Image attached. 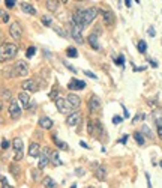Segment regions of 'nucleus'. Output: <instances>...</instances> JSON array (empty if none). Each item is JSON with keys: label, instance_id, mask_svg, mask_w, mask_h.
I'll use <instances>...</instances> for the list:
<instances>
[{"label": "nucleus", "instance_id": "f257e3e1", "mask_svg": "<svg viewBox=\"0 0 162 188\" xmlns=\"http://www.w3.org/2000/svg\"><path fill=\"white\" fill-rule=\"evenodd\" d=\"M98 12L99 9L98 8H87V9H80V11L74 12V15H72V23L75 24V26H78L81 30L86 27V26H89V24L92 23L93 20L98 17Z\"/></svg>", "mask_w": 162, "mask_h": 188}, {"label": "nucleus", "instance_id": "f03ea898", "mask_svg": "<svg viewBox=\"0 0 162 188\" xmlns=\"http://www.w3.org/2000/svg\"><path fill=\"white\" fill-rule=\"evenodd\" d=\"M18 53V47L12 42H3L0 45V63H5L8 60L14 59Z\"/></svg>", "mask_w": 162, "mask_h": 188}, {"label": "nucleus", "instance_id": "7ed1b4c3", "mask_svg": "<svg viewBox=\"0 0 162 188\" xmlns=\"http://www.w3.org/2000/svg\"><path fill=\"white\" fill-rule=\"evenodd\" d=\"M54 104H56V107H57V110L62 113V115H68L69 116L71 110H72V107L68 104V101H66V98H57V99H54Z\"/></svg>", "mask_w": 162, "mask_h": 188}, {"label": "nucleus", "instance_id": "20e7f679", "mask_svg": "<svg viewBox=\"0 0 162 188\" xmlns=\"http://www.w3.org/2000/svg\"><path fill=\"white\" fill-rule=\"evenodd\" d=\"M69 32H71V36H72V39L77 42V44H83L84 42V38H83V30H81L78 26H75V24L71 21L69 24Z\"/></svg>", "mask_w": 162, "mask_h": 188}, {"label": "nucleus", "instance_id": "39448f33", "mask_svg": "<svg viewBox=\"0 0 162 188\" xmlns=\"http://www.w3.org/2000/svg\"><path fill=\"white\" fill-rule=\"evenodd\" d=\"M14 69H15V75L17 77H24L29 74V66L24 60H18L14 63Z\"/></svg>", "mask_w": 162, "mask_h": 188}, {"label": "nucleus", "instance_id": "423d86ee", "mask_svg": "<svg viewBox=\"0 0 162 188\" xmlns=\"http://www.w3.org/2000/svg\"><path fill=\"white\" fill-rule=\"evenodd\" d=\"M8 111H9V116H11L12 119H18L21 116V107H20V104H18L17 99H11Z\"/></svg>", "mask_w": 162, "mask_h": 188}, {"label": "nucleus", "instance_id": "0eeeda50", "mask_svg": "<svg viewBox=\"0 0 162 188\" xmlns=\"http://www.w3.org/2000/svg\"><path fill=\"white\" fill-rule=\"evenodd\" d=\"M9 35L15 39V41H18V39H21V35H23V29H21V24L18 23V21H14V23L9 26Z\"/></svg>", "mask_w": 162, "mask_h": 188}, {"label": "nucleus", "instance_id": "6e6552de", "mask_svg": "<svg viewBox=\"0 0 162 188\" xmlns=\"http://www.w3.org/2000/svg\"><path fill=\"white\" fill-rule=\"evenodd\" d=\"M87 108H89V111H90V113H96V111H99V110H101V99H99L98 96L92 95V96L89 98V101H87Z\"/></svg>", "mask_w": 162, "mask_h": 188}, {"label": "nucleus", "instance_id": "1a4fd4ad", "mask_svg": "<svg viewBox=\"0 0 162 188\" xmlns=\"http://www.w3.org/2000/svg\"><path fill=\"white\" fill-rule=\"evenodd\" d=\"M21 87H23L26 92H38V89H39V86H38V81L36 80H24L21 83Z\"/></svg>", "mask_w": 162, "mask_h": 188}, {"label": "nucleus", "instance_id": "9d476101", "mask_svg": "<svg viewBox=\"0 0 162 188\" xmlns=\"http://www.w3.org/2000/svg\"><path fill=\"white\" fill-rule=\"evenodd\" d=\"M81 120V113L80 111H72L69 116L66 118V125L68 127H77Z\"/></svg>", "mask_w": 162, "mask_h": 188}, {"label": "nucleus", "instance_id": "9b49d317", "mask_svg": "<svg viewBox=\"0 0 162 188\" xmlns=\"http://www.w3.org/2000/svg\"><path fill=\"white\" fill-rule=\"evenodd\" d=\"M84 87H86V81L78 80V78H71V81L68 83L69 90H83Z\"/></svg>", "mask_w": 162, "mask_h": 188}, {"label": "nucleus", "instance_id": "f8f14e48", "mask_svg": "<svg viewBox=\"0 0 162 188\" xmlns=\"http://www.w3.org/2000/svg\"><path fill=\"white\" fill-rule=\"evenodd\" d=\"M48 164H50V153H48V151H44V152H41V155H39L38 169H39V170H44Z\"/></svg>", "mask_w": 162, "mask_h": 188}, {"label": "nucleus", "instance_id": "ddd939ff", "mask_svg": "<svg viewBox=\"0 0 162 188\" xmlns=\"http://www.w3.org/2000/svg\"><path fill=\"white\" fill-rule=\"evenodd\" d=\"M18 104H21V108H29L30 106V96L27 92H20L18 94Z\"/></svg>", "mask_w": 162, "mask_h": 188}, {"label": "nucleus", "instance_id": "4468645a", "mask_svg": "<svg viewBox=\"0 0 162 188\" xmlns=\"http://www.w3.org/2000/svg\"><path fill=\"white\" fill-rule=\"evenodd\" d=\"M66 101H68V104H69L72 108H78L81 104V99H80V96L78 95H75V94H69L68 96H66Z\"/></svg>", "mask_w": 162, "mask_h": 188}, {"label": "nucleus", "instance_id": "2eb2a0df", "mask_svg": "<svg viewBox=\"0 0 162 188\" xmlns=\"http://www.w3.org/2000/svg\"><path fill=\"white\" fill-rule=\"evenodd\" d=\"M102 14V18H104V23L105 26H113L114 21H116V18H114V14L111 11H99Z\"/></svg>", "mask_w": 162, "mask_h": 188}, {"label": "nucleus", "instance_id": "dca6fc26", "mask_svg": "<svg viewBox=\"0 0 162 188\" xmlns=\"http://www.w3.org/2000/svg\"><path fill=\"white\" fill-rule=\"evenodd\" d=\"M29 155L32 158H39V155H41V146L36 141L30 143V146H29Z\"/></svg>", "mask_w": 162, "mask_h": 188}, {"label": "nucleus", "instance_id": "f3484780", "mask_svg": "<svg viewBox=\"0 0 162 188\" xmlns=\"http://www.w3.org/2000/svg\"><path fill=\"white\" fill-rule=\"evenodd\" d=\"M87 42H89V45L93 50H101V45H99V41H98V35L96 33H90L87 36Z\"/></svg>", "mask_w": 162, "mask_h": 188}, {"label": "nucleus", "instance_id": "a211bd4d", "mask_svg": "<svg viewBox=\"0 0 162 188\" xmlns=\"http://www.w3.org/2000/svg\"><path fill=\"white\" fill-rule=\"evenodd\" d=\"M95 178L98 181H105L107 179V169H105L104 165H98L95 169Z\"/></svg>", "mask_w": 162, "mask_h": 188}, {"label": "nucleus", "instance_id": "6ab92c4d", "mask_svg": "<svg viewBox=\"0 0 162 188\" xmlns=\"http://www.w3.org/2000/svg\"><path fill=\"white\" fill-rule=\"evenodd\" d=\"M38 123H39V127H41V128H44V129H51V128H53V125H54V123H53V120L48 118V116H42V118L39 119V122H38Z\"/></svg>", "mask_w": 162, "mask_h": 188}, {"label": "nucleus", "instance_id": "aec40b11", "mask_svg": "<svg viewBox=\"0 0 162 188\" xmlns=\"http://www.w3.org/2000/svg\"><path fill=\"white\" fill-rule=\"evenodd\" d=\"M21 9L29 15H36V9L33 5H30L29 2H21Z\"/></svg>", "mask_w": 162, "mask_h": 188}, {"label": "nucleus", "instance_id": "412c9836", "mask_svg": "<svg viewBox=\"0 0 162 188\" xmlns=\"http://www.w3.org/2000/svg\"><path fill=\"white\" fill-rule=\"evenodd\" d=\"M95 136H98L99 139H104L105 137V129H104L102 123H101L99 120L95 122Z\"/></svg>", "mask_w": 162, "mask_h": 188}, {"label": "nucleus", "instance_id": "4be33fe9", "mask_svg": "<svg viewBox=\"0 0 162 188\" xmlns=\"http://www.w3.org/2000/svg\"><path fill=\"white\" fill-rule=\"evenodd\" d=\"M12 148H14L15 153L23 152V140H21L20 137H15V139L12 140Z\"/></svg>", "mask_w": 162, "mask_h": 188}, {"label": "nucleus", "instance_id": "5701e85b", "mask_svg": "<svg viewBox=\"0 0 162 188\" xmlns=\"http://www.w3.org/2000/svg\"><path fill=\"white\" fill-rule=\"evenodd\" d=\"M42 184H44V187L45 188H57V182H56L51 176L44 178V179H42Z\"/></svg>", "mask_w": 162, "mask_h": 188}, {"label": "nucleus", "instance_id": "b1692460", "mask_svg": "<svg viewBox=\"0 0 162 188\" xmlns=\"http://www.w3.org/2000/svg\"><path fill=\"white\" fill-rule=\"evenodd\" d=\"M2 74H3V77H6V78H14V77H17V75H15V69H14V65L6 66L5 69L2 71Z\"/></svg>", "mask_w": 162, "mask_h": 188}, {"label": "nucleus", "instance_id": "393cba45", "mask_svg": "<svg viewBox=\"0 0 162 188\" xmlns=\"http://www.w3.org/2000/svg\"><path fill=\"white\" fill-rule=\"evenodd\" d=\"M59 3H60V2H57V0H47V2H45V8L48 9V11L56 12L59 9Z\"/></svg>", "mask_w": 162, "mask_h": 188}, {"label": "nucleus", "instance_id": "a878e982", "mask_svg": "<svg viewBox=\"0 0 162 188\" xmlns=\"http://www.w3.org/2000/svg\"><path fill=\"white\" fill-rule=\"evenodd\" d=\"M51 139H53V141H54V144L57 146L59 149H63V151H66V149H68V144H66L65 141H62V140H60V139L57 137V134H53V136H51Z\"/></svg>", "mask_w": 162, "mask_h": 188}, {"label": "nucleus", "instance_id": "bb28decb", "mask_svg": "<svg viewBox=\"0 0 162 188\" xmlns=\"http://www.w3.org/2000/svg\"><path fill=\"white\" fill-rule=\"evenodd\" d=\"M50 163L53 165H60L62 164V161H60V155H59L57 151H53V152L50 153Z\"/></svg>", "mask_w": 162, "mask_h": 188}, {"label": "nucleus", "instance_id": "cd10ccee", "mask_svg": "<svg viewBox=\"0 0 162 188\" xmlns=\"http://www.w3.org/2000/svg\"><path fill=\"white\" fill-rule=\"evenodd\" d=\"M66 56L71 57V59H77L78 57V51L75 47H68L66 48Z\"/></svg>", "mask_w": 162, "mask_h": 188}, {"label": "nucleus", "instance_id": "c85d7f7f", "mask_svg": "<svg viewBox=\"0 0 162 188\" xmlns=\"http://www.w3.org/2000/svg\"><path fill=\"white\" fill-rule=\"evenodd\" d=\"M134 139H135V141L138 143L140 146H143L144 143H146V139H144V136L140 132V131H137V132H134Z\"/></svg>", "mask_w": 162, "mask_h": 188}, {"label": "nucleus", "instance_id": "c756f323", "mask_svg": "<svg viewBox=\"0 0 162 188\" xmlns=\"http://www.w3.org/2000/svg\"><path fill=\"white\" fill-rule=\"evenodd\" d=\"M0 96H2V99H11V90L9 89H5V87H0Z\"/></svg>", "mask_w": 162, "mask_h": 188}, {"label": "nucleus", "instance_id": "7c9ffc66", "mask_svg": "<svg viewBox=\"0 0 162 188\" xmlns=\"http://www.w3.org/2000/svg\"><path fill=\"white\" fill-rule=\"evenodd\" d=\"M140 132H141V134H146V136H147L149 139H153V137H155V136H153V132L150 131V128H149V127H147L146 123H144V125L141 127V131H140Z\"/></svg>", "mask_w": 162, "mask_h": 188}, {"label": "nucleus", "instance_id": "2f4dec72", "mask_svg": "<svg viewBox=\"0 0 162 188\" xmlns=\"http://www.w3.org/2000/svg\"><path fill=\"white\" fill-rule=\"evenodd\" d=\"M155 123H156V129H158V136L162 140V118H156Z\"/></svg>", "mask_w": 162, "mask_h": 188}, {"label": "nucleus", "instance_id": "473e14b6", "mask_svg": "<svg viewBox=\"0 0 162 188\" xmlns=\"http://www.w3.org/2000/svg\"><path fill=\"white\" fill-rule=\"evenodd\" d=\"M53 30H54L57 35L62 36V38H68V36H69V33H68L66 30H63V29H62V27H59V26H57V27H53Z\"/></svg>", "mask_w": 162, "mask_h": 188}, {"label": "nucleus", "instance_id": "72a5a7b5", "mask_svg": "<svg viewBox=\"0 0 162 188\" xmlns=\"http://www.w3.org/2000/svg\"><path fill=\"white\" fill-rule=\"evenodd\" d=\"M137 47H138V51L141 53V54H144V53L147 51V44H146V41H143V39L138 42V45H137Z\"/></svg>", "mask_w": 162, "mask_h": 188}, {"label": "nucleus", "instance_id": "f704fd0d", "mask_svg": "<svg viewBox=\"0 0 162 188\" xmlns=\"http://www.w3.org/2000/svg\"><path fill=\"white\" fill-rule=\"evenodd\" d=\"M9 170H11L12 175L17 178V176H18V172H20V167H18V164H17V163H12V164L9 165Z\"/></svg>", "mask_w": 162, "mask_h": 188}, {"label": "nucleus", "instance_id": "c9c22d12", "mask_svg": "<svg viewBox=\"0 0 162 188\" xmlns=\"http://www.w3.org/2000/svg\"><path fill=\"white\" fill-rule=\"evenodd\" d=\"M87 132H89V136H90V137L95 136V122H92V120H89V122H87Z\"/></svg>", "mask_w": 162, "mask_h": 188}, {"label": "nucleus", "instance_id": "e433bc0d", "mask_svg": "<svg viewBox=\"0 0 162 188\" xmlns=\"http://www.w3.org/2000/svg\"><path fill=\"white\" fill-rule=\"evenodd\" d=\"M114 63L123 68L125 66V56L123 54H119V57H114Z\"/></svg>", "mask_w": 162, "mask_h": 188}, {"label": "nucleus", "instance_id": "4c0bfd02", "mask_svg": "<svg viewBox=\"0 0 162 188\" xmlns=\"http://www.w3.org/2000/svg\"><path fill=\"white\" fill-rule=\"evenodd\" d=\"M35 53H36V47L32 45V47L27 48V51H26V57H27V59H32V57L35 56Z\"/></svg>", "mask_w": 162, "mask_h": 188}, {"label": "nucleus", "instance_id": "58836bf2", "mask_svg": "<svg viewBox=\"0 0 162 188\" xmlns=\"http://www.w3.org/2000/svg\"><path fill=\"white\" fill-rule=\"evenodd\" d=\"M0 20L3 23H9V14L6 11H3V9H0Z\"/></svg>", "mask_w": 162, "mask_h": 188}, {"label": "nucleus", "instance_id": "ea45409f", "mask_svg": "<svg viewBox=\"0 0 162 188\" xmlns=\"http://www.w3.org/2000/svg\"><path fill=\"white\" fill-rule=\"evenodd\" d=\"M143 119H146V115L144 113H138L135 118L132 119V123H137V122H140V120H143Z\"/></svg>", "mask_w": 162, "mask_h": 188}, {"label": "nucleus", "instance_id": "a19ab883", "mask_svg": "<svg viewBox=\"0 0 162 188\" xmlns=\"http://www.w3.org/2000/svg\"><path fill=\"white\" fill-rule=\"evenodd\" d=\"M42 24H44V26H51V17L44 15V17H42Z\"/></svg>", "mask_w": 162, "mask_h": 188}, {"label": "nucleus", "instance_id": "79ce46f5", "mask_svg": "<svg viewBox=\"0 0 162 188\" xmlns=\"http://www.w3.org/2000/svg\"><path fill=\"white\" fill-rule=\"evenodd\" d=\"M83 72H84V74H86V75H87L89 78H93V80H98V75H96V74H93L92 71H83Z\"/></svg>", "mask_w": 162, "mask_h": 188}, {"label": "nucleus", "instance_id": "37998d69", "mask_svg": "<svg viewBox=\"0 0 162 188\" xmlns=\"http://www.w3.org/2000/svg\"><path fill=\"white\" fill-rule=\"evenodd\" d=\"M9 146H11V143H9V141L6 140V139H3V140H2V149L8 151V149H9Z\"/></svg>", "mask_w": 162, "mask_h": 188}, {"label": "nucleus", "instance_id": "c03bdc74", "mask_svg": "<svg viewBox=\"0 0 162 188\" xmlns=\"http://www.w3.org/2000/svg\"><path fill=\"white\" fill-rule=\"evenodd\" d=\"M32 178H33V181H38V179H39V169L32 170Z\"/></svg>", "mask_w": 162, "mask_h": 188}, {"label": "nucleus", "instance_id": "a18cd8bd", "mask_svg": "<svg viewBox=\"0 0 162 188\" xmlns=\"http://www.w3.org/2000/svg\"><path fill=\"white\" fill-rule=\"evenodd\" d=\"M5 5H6V8H14L15 6V0H5Z\"/></svg>", "mask_w": 162, "mask_h": 188}, {"label": "nucleus", "instance_id": "49530a36", "mask_svg": "<svg viewBox=\"0 0 162 188\" xmlns=\"http://www.w3.org/2000/svg\"><path fill=\"white\" fill-rule=\"evenodd\" d=\"M122 120H123V118H122V116H114V118H113V123H114V125H119Z\"/></svg>", "mask_w": 162, "mask_h": 188}, {"label": "nucleus", "instance_id": "de8ad7c7", "mask_svg": "<svg viewBox=\"0 0 162 188\" xmlns=\"http://www.w3.org/2000/svg\"><path fill=\"white\" fill-rule=\"evenodd\" d=\"M63 63H65V66H66V68H68V69H69V71H72L74 74L77 72V68H75V66H72V65H69L68 62H63Z\"/></svg>", "mask_w": 162, "mask_h": 188}, {"label": "nucleus", "instance_id": "09e8293b", "mask_svg": "<svg viewBox=\"0 0 162 188\" xmlns=\"http://www.w3.org/2000/svg\"><path fill=\"white\" fill-rule=\"evenodd\" d=\"M75 175H77V176H84V170L80 169V167H78V169H75Z\"/></svg>", "mask_w": 162, "mask_h": 188}, {"label": "nucleus", "instance_id": "8fccbe9b", "mask_svg": "<svg viewBox=\"0 0 162 188\" xmlns=\"http://www.w3.org/2000/svg\"><path fill=\"white\" fill-rule=\"evenodd\" d=\"M149 63H150V66H153V68H158V62L153 59H149Z\"/></svg>", "mask_w": 162, "mask_h": 188}, {"label": "nucleus", "instance_id": "3c124183", "mask_svg": "<svg viewBox=\"0 0 162 188\" xmlns=\"http://www.w3.org/2000/svg\"><path fill=\"white\" fill-rule=\"evenodd\" d=\"M146 179H147V188H152V182H150V175L146 173Z\"/></svg>", "mask_w": 162, "mask_h": 188}, {"label": "nucleus", "instance_id": "603ef678", "mask_svg": "<svg viewBox=\"0 0 162 188\" xmlns=\"http://www.w3.org/2000/svg\"><path fill=\"white\" fill-rule=\"evenodd\" d=\"M80 146H81V148H84V149H90V148H89V144H87L86 141H83V140H80Z\"/></svg>", "mask_w": 162, "mask_h": 188}, {"label": "nucleus", "instance_id": "864d4df0", "mask_svg": "<svg viewBox=\"0 0 162 188\" xmlns=\"http://www.w3.org/2000/svg\"><path fill=\"white\" fill-rule=\"evenodd\" d=\"M128 137H129V136H128V134H125V136H123V137H122V139H120V143H123V144H126V141H128Z\"/></svg>", "mask_w": 162, "mask_h": 188}, {"label": "nucleus", "instance_id": "5fc2aeb1", "mask_svg": "<svg viewBox=\"0 0 162 188\" xmlns=\"http://www.w3.org/2000/svg\"><path fill=\"white\" fill-rule=\"evenodd\" d=\"M147 102H149V106H150V107H155L156 104H158V101H156V99H153V101H152V99H149Z\"/></svg>", "mask_w": 162, "mask_h": 188}, {"label": "nucleus", "instance_id": "6e6d98bb", "mask_svg": "<svg viewBox=\"0 0 162 188\" xmlns=\"http://www.w3.org/2000/svg\"><path fill=\"white\" fill-rule=\"evenodd\" d=\"M147 33H149L150 36H155V35H156V32H155V29H153V27H150V29L147 30Z\"/></svg>", "mask_w": 162, "mask_h": 188}, {"label": "nucleus", "instance_id": "4d7b16f0", "mask_svg": "<svg viewBox=\"0 0 162 188\" xmlns=\"http://www.w3.org/2000/svg\"><path fill=\"white\" fill-rule=\"evenodd\" d=\"M122 108H123V111H125V113H123V116H125V118H129V111L126 110V107L122 106Z\"/></svg>", "mask_w": 162, "mask_h": 188}, {"label": "nucleus", "instance_id": "13d9d810", "mask_svg": "<svg viewBox=\"0 0 162 188\" xmlns=\"http://www.w3.org/2000/svg\"><path fill=\"white\" fill-rule=\"evenodd\" d=\"M0 181H2V185H3V184H8L6 178H5V176H2V175H0Z\"/></svg>", "mask_w": 162, "mask_h": 188}, {"label": "nucleus", "instance_id": "bf43d9fd", "mask_svg": "<svg viewBox=\"0 0 162 188\" xmlns=\"http://www.w3.org/2000/svg\"><path fill=\"white\" fill-rule=\"evenodd\" d=\"M123 3H125V5H126L128 8H131V5H132V2H131V0H125V2H123Z\"/></svg>", "mask_w": 162, "mask_h": 188}, {"label": "nucleus", "instance_id": "052dcab7", "mask_svg": "<svg viewBox=\"0 0 162 188\" xmlns=\"http://www.w3.org/2000/svg\"><path fill=\"white\" fill-rule=\"evenodd\" d=\"M2 188H14V187H11L9 184H3V185H2Z\"/></svg>", "mask_w": 162, "mask_h": 188}, {"label": "nucleus", "instance_id": "680f3d73", "mask_svg": "<svg viewBox=\"0 0 162 188\" xmlns=\"http://www.w3.org/2000/svg\"><path fill=\"white\" fill-rule=\"evenodd\" d=\"M71 188H77V185H75V184H74V185H72V187H71Z\"/></svg>", "mask_w": 162, "mask_h": 188}, {"label": "nucleus", "instance_id": "e2e57ef3", "mask_svg": "<svg viewBox=\"0 0 162 188\" xmlns=\"http://www.w3.org/2000/svg\"><path fill=\"white\" fill-rule=\"evenodd\" d=\"M159 165H161V167H162V160H161V161H159Z\"/></svg>", "mask_w": 162, "mask_h": 188}, {"label": "nucleus", "instance_id": "0e129e2a", "mask_svg": "<svg viewBox=\"0 0 162 188\" xmlns=\"http://www.w3.org/2000/svg\"><path fill=\"white\" fill-rule=\"evenodd\" d=\"M0 110H2V102H0Z\"/></svg>", "mask_w": 162, "mask_h": 188}, {"label": "nucleus", "instance_id": "69168bd1", "mask_svg": "<svg viewBox=\"0 0 162 188\" xmlns=\"http://www.w3.org/2000/svg\"><path fill=\"white\" fill-rule=\"evenodd\" d=\"M87 188H95V187H87Z\"/></svg>", "mask_w": 162, "mask_h": 188}]
</instances>
